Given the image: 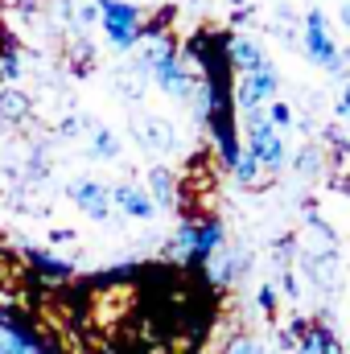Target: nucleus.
<instances>
[{"label": "nucleus", "mask_w": 350, "mask_h": 354, "mask_svg": "<svg viewBox=\"0 0 350 354\" xmlns=\"http://www.w3.org/2000/svg\"><path fill=\"white\" fill-rule=\"evenodd\" d=\"M301 54H305L313 66H322L326 75L347 79V83H350L347 50L334 41V33H330V25H326V12H322V8H309V12H305V25H301Z\"/></svg>", "instance_id": "f257e3e1"}, {"label": "nucleus", "mask_w": 350, "mask_h": 354, "mask_svg": "<svg viewBox=\"0 0 350 354\" xmlns=\"http://www.w3.org/2000/svg\"><path fill=\"white\" fill-rule=\"evenodd\" d=\"M243 128H248V157L260 165V169H268V174H280L284 169V161H288V149H284V140H280V132L264 120V107L260 111H248L243 115Z\"/></svg>", "instance_id": "f03ea898"}, {"label": "nucleus", "mask_w": 350, "mask_h": 354, "mask_svg": "<svg viewBox=\"0 0 350 354\" xmlns=\"http://www.w3.org/2000/svg\"><path fill=\"white\" fill-rule=\"evenodd\" d=\"M95 8H99L103 33H107V41H111L116 50L140 46V37H145V17H140L136 4H128V0H95Z\"/></svg>", "instance_id": "7ed1b4c3"}, {"label": "nucleus", "mask_w": 350, "mask_h": 354, "mask_svg": "<svg viewBox=\"0 0 350 354\" xmlns=\"http://www.w3.org/2000/svg\"><path fill=\"white\" fill-rule=\"evenodd\" d=\"M288 338H293L288 354H330L338 346V334L326 322H317V317H297L288 326Z\"/></svg>", "instance_id": "20e7f679"}, {"label": "nucleus", "mask_w": 350, "mask_h": 354, "mask_svg": "<svg viewBox=\"0 0 350 354\" xmlns=\"http://www.w3.org/2000/svg\"><path fill=\"white\" fill-rule=\"evenodd\" d=\"M71 202L87 214V218H95V223H103V218H111V185H103V181H95V177H79V181H71Z\"/></svg>", "instance_id": "39448f33"}, {"label": "nucleus", "mask_w": 350, "mask_h": 354, "mask_svg": "<svg viewBox=\"0 0 350 354\" xmlns=\"http://www.w3.org/2000/svg\"><path fill=\"white\" fill-rule=\"evenodd\" d=\"M132 136L145 149H157V153H174L177 149V128L165 115H136L132 120Z\"/></svg>", "instance_id": "423d86ee"}, {"label": "nucleus", "mask_w": 350, "mask_h": 354, "mask_svg": "<svg viewBox=\"0 0 350 354\" xmlns=\"http://www.w3.org/2000/svg\"><path fill=\"white\" fill-rule=\"evenodd\" d=\"M223 58H227V71H235V79L239 75H252V71H260L264 62V50L252 41V37H223Z\"/></svg>", "instance_id": "0eeeda50"}, {"label": "nucleus", "mask_w": 350, "mask_h": 354, "mask_svg": "<svg viewBox=\"0 0 350 354\" xmlns=\"http://www.w3.org/2000/svg\"><path fill=\"white\" fill-rule=\"evenodd\" d=\"M153 79H157V87L165 91V95H174V99H190V87H194V75L181 66V58L169 54V58H161L157 66H153Z\"/></svg>", "instance_id": "6e6552de"}, {"label": "nucleus", "mask_w": 350, "mask_h": 354, "mask_svg": "<svg viewBox=\"0 0 350 354\" xmlns=\"http://www.w3.org/2000/svg\"><path fill=\"white\" fill-rule=\"evenodd\" d=\"M111 202H116L128 218H140V223H149V218L157 214V206H153L149 189H140V185H132V181H120V185L111 189Z\"/></svg>", "instance_id": "1a4fd4ad"}, {"label": "nucleus", "mask_w": 350, "mask_h": 354, "mask_svg": "<svg viewBox=\"0 0 350 354\" xmlns=\"http://www.w3.org/2000/svg\"><path fill=\"white\" fill-rule=\"evenodd\" d=\"M223 248V223L219 218H202V223H194V248H190V264H202L214 256Z\"/></svg>", "instance_id": "9d476101"}, {"label": "nucleus", "mask_w": 350, "mask_h": 354, "mask_svg": "<svg viewBox=\"0 0 350 354\" xmlns=\"http://www.w3.org/2000/svg\"><path fill=\"white\" fill-rule=\"evenodd\" d=\"M29 115H33V99H29L25 91L0 87V124L21 128V124H29Z\"/></svg>", "instance_id": "9b49d317"}, {"label": "nucleus", "mask_w": 350, "mask_h": 354, "mask_svg": "<svg viewBox=\"0 0 350 354\" xmlns=\"http://www.w3.org/2000/svg\"><path fill=\"white\" fill-rule=\"evenodd\" d=\"M149 198H153V206H174L177 202V177L174 169H165V165H157L153 174H149Z\"/></svg>", "instance_id": "f8f14e48"}, {"label": "nucleus", "mask_w": 350, "mask_h": 354, "mask_svg": "<svg viewBox=\"0 0 350 354\" xmlns=\"http://www.w3.org/2000/svg\"><path fill=\"white\" fill-rule=\"evenodd\" d=\"M239 268H243V252H239V256H235V252H231V248H219V252H214V256H210V260H206V272H210V276H214V284H231V280H235V272H239Z\"/></svg>", "instance_id": "ddd939ff"}, {"label": "nucleus", "mask_w": 350, "mask_h": 354, "mask_svg": "<svg viewBox=\"0 0 350 354\" xmlns=\"http://www.w3.org/2000/svg\"><path fill=\"white\" fill-rule=\"evenodd\" d=\"M95 161H116L120 157V140L111 128H91V149H87Z\"/></svg>", "instance_id": "4468645a"}, {"label": "nucleus", "mask_w": 350, "mask_h": 354, "mask_svg": "<svg viewBox=\"0 0 350 354\" xmlns=\"http://www.w3.org/2000/svg\"><path fill=\"white\" fill-rule=\"evenodd\" d=\"M219 354H268V351H264V342L256 338V334L235 330V334H227V342H223V351Z\"/></svg>", "instance_id": "2eb2a0df"}, {"label": "nucleus", "mask_w": 350, "mask_h": 354, "mask_svg": "<svg viewBox=\"0 0 350 354\" xmlns=\"http://www.w3.org/2000/svg\"><path fill=\"white\" fill-rule=\"evenodd\" d=\"M264 120H268L276 132H284V128H293V124H297V115H293V107H288L284 99H272V103H264Z\"/></svg>", "instance_id": "dca6fc26"}, {"label": "nucleus", "mask_w": 350, "mask_h": 354, "mask_svg": "<svg viewBox=\"0 0 350 354\" xmlns=\"http://www.w3.org/2000/svg\"><path fill=\"white\" fill-rule=\"evenodd\" d=\"M231 174H235V181H239L243 189H256V185H260V165H256V161H252L248 153H243V157H239V161L231 165Z\"/></svg>", "instance_id": "f3484780"}, {"label": "nucleus", "mask_w": 350, "mask_h": 354, "mask_svg": "<svg viewBox=\"0 0 350 354\" xmlns=\"http://www.w3.org/2000/svg\"><path fill=\"white\" fill-rule=\"evenodd\" d=\"M12 79H21V58L12 46H4L0 50V83H12Z\"/></svg>", "instance_id": "a211bd4d"}, {"label": "nucleus", "mask_w": 350, "mask_h": 354, "mask_svg": "<svg viewBox=\"0 0 350 354\" xmlns=\"http://www.w3.org/2000/svg\"><path fill=\"white\" fill-rule=\"evenodd\" d=\"M256 301H260V309L268 313V317L276 313V284H272V280H268V284H260V292H256Z\"/></svg>", "instance_id": "6ab92c4d"}, {"label": "nucleus", "mask_w": 350, "mask_h": 354, "mask_svg": "<svg viewBox=\"0 0 350 354\" xmlns=\"http://www.w3.org/2000/svg\"><path fill=\"white\" fill-rule=\"evenodd\" d=\"M317 161H322V153H317V149H301V153H297V169H305V174H313V169H317Z\"/></svg>", "instance_id": "aec40b11"}, {"label": "nucleus", "mask_w": 350, "mask_h": 354, "mask_svg": "<svg viewBox=\"0 0 350 354\" xmlns=\"http://www.w3.org/2000/svg\"><path fill=\"white\" fill-rule=\"evenodd\" d=\"M58 132H62V136H79V132H83V120H79V115H71V120H62V124H58Z\"/></svg>", "instance_id": "412c9836"}, {"label": "nucleus", "mask_w": 350, "mask_h": 354, "mask_svg": "<svg viewBox=\"0 0 350 354\" xmlns=\"http://www.w3.org/2000/svg\"><path fill=\"white\" fill-rule=\"evenodd\" d=\"M334 115H350V83H347V91H342V99L334 103Z\"/></svg>", "instance_id": "4be33fe9"}, {"label": "nucleus", "mask_w": 350, "mask_h": 354, "mask_svg": "<svg viewBox=\"0 0 350 354\" xmlns=\"http://www.w3.org/2000/svg\"><path fill=\"white\" fill-rule=\"evenodd\" d=\"M0 354H8V342H4V338H0Z\"/></svg>", "instance_id": "5701e85b"}, {"label": "nucleus", "mask_w": 350, "mask_h": 354, "mask_svg": "<svg viewBox=\"0 0 350 354\" xmlns=\"http://www.w3.org/2000/svg\"><path fill=\"white\" fill-rule=\"evenodd\" d=\"M330 354H342V346H334V351H330Z\"/></svg>", "instance_id": "b1692460"}]
</instances>
